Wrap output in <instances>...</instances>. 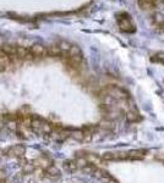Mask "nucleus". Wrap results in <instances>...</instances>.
Wrapping results in <instances>:
<instances>
[{
    "instance_id": "obj_19",
    "label": "nucleus",
    "mask_w": 164,
    "mask_h": 183,
    "mask_svg": "<svg viewBox=\"0 0 164 183\" xmlns=\"http://www.w3.org/2000/svg\"><path fill=\"white\" fill-rule=\"evenodd\" d=\"M96 170H97V166H96L95 164H87V165L82 169V171H83L85 173H90V175H93V173L96 172Z\"/></svg>"
},
{
    "instance_id": "obj_16",
    "label": "nucleus",
    "mask_w": 164,
    "mask_h": 183,
    "mask_svg": "<svg viewBox=\"0 0 164 183\" xmlns=\"http://www.w3.org/2000/svg\"><path fill=\"white\" fill-rule=\"evenodd\" d=\"M65 167L67 171L70 172H75L77 169H78V165L76 162V160H67L65 162Z\"/></svg>"
},
{
    "instance_id": "obj_14",
    "label": "nucleus",
    "mask_w": 164,
    "mask_h": 183,
    "mask_svg": "<svg viewBox=\"0 0 164 183\" xmlns=\"http://www.w3.org/2000/svg\"><path fill=\"white\" fill-rule=\"evenodd\" d=\"M61 54H63V51L60 50V48L58 45H50V47H48V55L49 56H59Z\"/></svg>"
},
{
    "instance_id": "obj_11",
    "label": "nucleus",
    "mask_w": 164,
    "mask_h": 183,
    "mask_svg": "<svg viewBox=\"0 0 164 183\" xmlns=\"http://www.w3.org/2000/svg\"><path fill=\"white\" fill-rule=\"evenodd\" d=\"M138 4L141 6V9L148 10L156 6V0H138Z\"/></svg>"
},
{
    "instance_id": "obj_3",
    "label": "nucleus",
    "mask_w": 164,
    "mask_h": 183,
    "mask_svg": "<svg viewBox=\"0 0 164 183\" xmlns=\"http://www.w3.org/2000/svg\"><path fill=\"white\" fill-rule=\"evenodd\" d=\"M30 51H31V54H32L33 56H38V58L48 55V48H45V47H43L40 44H34V45H32L30 48Z\"/></svg>"
},
{
    "instance_id": "obj_18",
    "label": "nucleus",
    "mask_w": 164,
    "mask_h": 183,
    "mask_svg": "<svg viewBox=\"0 0 164 183\" xmlns=\"http://www.w3.org/2000/svg\"><path fill=\"white\" fill-rule=\"evenodd\" d=\"M67 55H70V56H81L82 55V51H81L80 47L72 44V47H71V49H70V51H69Z\"/></svg>"
},
{
    "instance_id": "obj_12",
    "label": "nucleus",
    "mask_w": 164,
    "mask_h": 183,
    "mask_svg": "<svg viewBox=\"0 0 164 183\" xmlns=\"http://www.w3.org/2000/svg\"><path fill=\"white\" fill-rule=\"evenodd\" d=\"M125 117H126V120L129 122H137L140 120V115H138V112L137 111H131V110H129L128 112H126V115H125Z\"/></svg>"
},
{
    "instance_id": "obj_5",
    "label": "nucleus",
    "mask_w": 164,
    "mask_h": 183,
    "mask_svg": "<svg viewBox=\"0 0 164 183\" xmlns=\"http://www.w3.org/2000/svg\"><path fill=\"white\" fill-rule=\"evenodd\" d=\"M44 120L39 116H32V122H31V129L36 133H42V126H43Z\"/></svg>"
},
{
    "instance_id": "obj_6",
    "label": "nucleus",
    "mask_w": 164,
    "mask_h": 183,
    "mask_svg": "<svg viewBox=\"0 0 164 183\" xmlns=\"http://www.w3.org/2000/svg\"><path fill=\"white\" fill-rule=\"evenodd\" d=\"M33 165H34V166H37V167H39V169H43V170L45 171V170H47V169H48L52 164H50V161H49L47 157L40 156L39 159H37V160L33 162Z\"/></svg>"
},
{
    "instance_id": "obj_15",
    "label": "nucleus",
    "mask_w": 164,
    "mask_h": 183,
    "mask_svg": "<svg viewBox=\"0 0 164 183\" xmlns=\"http://www.w3.org/2000/svg\"><path fill=\"white\" fill-rule=\"evenodd\" d=\"M54 131V127L52 123L44 121L43 122V126H42V134H52Z\"/></svg>"
},
{
    "instance_id": "obj_7",
    "label": "nucleus",
    "mask_w": 164,
    "mask_h": 183,
    "mask_svg": "<svg viewBox=\"0 0 164 183\" xmlns=\"http://www.w3.org/2000/svg\"><path fill=\"white\" fill-rule=\"evenodd\" d=\"M98 127L102 128V129H104V131H111V129H114V127H115V122L113 121V120L104 119V120H102V121L99 122Z\"/></svg>"
},
{
    "instance_id": "obj_1",
    "label": "nucleus",
    "mask_w": 164,
    "mask_h": 183,
    "mask_svg": "<svg viewBox=\"0 0 164 183\" xmlns=\"http://www.w3.org/2000/svg\"><path fill=\"white\" fill-rule=\"evenodd\" d=\"M118 23H119V27H120V30L123 32H128V33L135 32V26L132 23L131 17L128 14L118 15Z\"/></svg>"
},
{
    "instance_id": "obj_4",
    "label": "nucleus",
    "mask_w": 164,
    "mask_h": 183,
    "mask_svg": "<svg viewBox=\"0 0 164 183\" xmlns=\"http://www.w3.org/2000/svg\"><path fill=\"white\" fill-rule=\"evenodd\" d=\"M44 176L45 177H48V178H50V180H58L59 177H60V170L55 166V165H50L45 171H44Z\"/></svg>"
},
{
    "instance_id": "obj_13",
    "label": "nucleus",
    "mask_w": 164,
    "mask_h": 183,
    "mask_svg": "<svg viewBox=\"0 0 164 183\" xmlns=\"http://www.w3.org/2000/svg\"><path fill=\"white\" fill-rule=\"evenodd\" d=\"M57 45L60 48V50L63 51V54H69V51H70V49H71V47H72V44L69 43V42H66V40L59 42Z\"/></svg>"
},
{
    "instance_id": "obj_10",
    "label": "nucleus",
    "mask_w": 164,
    "mask_h": 183,
    "mask_svg": "<svg viewBox=\"0 0 164 183\" xmlns=\"http://www.w3.org/2000/svg\"><path fill=\"white\" fill-rule=\"evenodd\" d=\"M70 137H72V138H74L75 140H77V142H82V140L85 139V133H83L82 129H72Z\"/></svg>"
},
{
    "instance_id": "obj_22",
    "label": "nucleus",
    "mask_w": 164,
    "mask_h": 183,
    "mask_svg": "<svg viewBox=\"0 0 164 183\" xmlns=\"http://www.w3.org/2000/svg\"><path fill=\"white\" fill-rule=\"evenodd\" d=\"M5 178H6V172H5V170L0 169V181H4Z\"/></svg>"
},
{
    "instance_id": "obj_2",
    "label": "nucleus",
    "mask_w": 164,
    "mask_h": 183,
    "mask_svg": "<svg viewBox=\"0 0 164 183\" xmlns=\"http://www.w3.org/2000/svg\"><path fill=\"white\" fill-rule=\"evenodd\" d=\"M25 152H26L25 145H22V144H17V145H14V147L9 148L7 155L11 156V157H19V159H20V157H23Z\"/></svg>"
},
{
    "instance_id": "obj_21",
    "label": "nucleus",
    "mask_w": 164,
    "mask_h": 183,
    "mask_svg": "<svg viewBox=\"0 0 164 183\" xmlns=\"http://www.w3.org/2000/svg\"><path fill=\"white\" fill-rule=\"evenodd\" d=\"M152 61H156V62H161V63H164V53H158L156 54L152 59Z\"/></svg>"
},
{
    "instance_id": "obj_20",
    "label": "nucleus",
    "mask_w": 164,
    "mask_h": 183,
    "mask_svg": "<svg viewBox=\"0 0 164 183\" xmlns=\"http://www.w3.org/2000/svg\"><path fill=\"white\" fill-rule=\"evenodd\" d=\"M33 171H34V165L32 164H25L23 165V173H32Z\"/></svg>"
},
{
    "instance_id": "obj_8",
    "label": "nucleus",
    "mask_w": 164,
    "mask_h": 183,
    "mask_svg": "<svg viewBox=\"0 0 164 183\" xmlns=\"http://www.w3.org/2000/svg\"><path fill=\"white\" fill-rule=\"evenodd\" d=\"M1 50H2L5 54H7L9 56L17 55V47H15V45H11V44L2 45V47H1Z\"/></svg>"
},
{
    "instance_id": "obj_17",
    "label": "nucleus",
    "mask_w": 164,
    "mask_h": 183,
    "mask_svg": "<svg viewBox=\"0 0 164 183\" xmlns=\"http://www.w3.org/2000/svg\"><path fill=\"white\" fill-rule=\"evenodd\" d=\"M102 159L105 160V161H111V160H118V155L116 152H107L102 155Z\"/></svg>"
},
{
    "instance_id": "obj_9",
    "label": "nucleus",
    "mask_w": 164,
    "mask_h": 183,
    "mask_svg": "<svg viewBox=\"0 0 164 183\" xmlns=\"http://www.w3.org/2000/svg\"><path fill=\"white\" fill-rule=\"evenodd\" d=\"M145 152H146V150H142V149L131 150V152H129V159H131V160H141V159L145 157Z\"/></svg>"
}]
</instances>
